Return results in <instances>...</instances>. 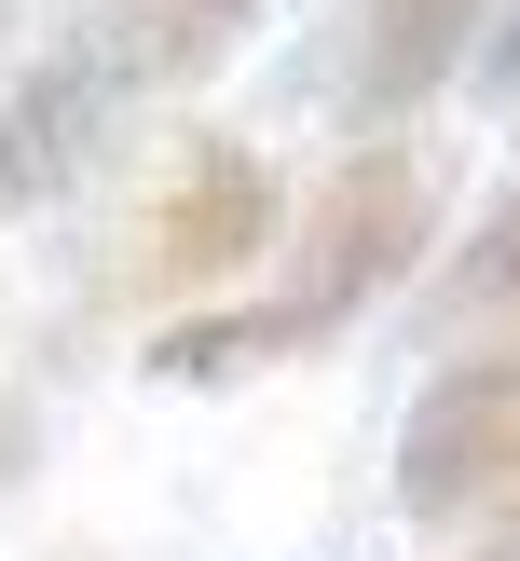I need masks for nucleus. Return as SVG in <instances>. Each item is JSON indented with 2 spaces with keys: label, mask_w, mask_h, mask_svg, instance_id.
Returning <instances> with one entry per match:
<instances>
[{
  "label": "nucleus",
  "mask_w": 520,
  "mask_h": 561,
  "mask_svg": "<svg viewBox=\"0 0 520 561\" xmlns=\"http://www.w3.org/2000/svg\"><path fill=\"white\" fill-rule=\"evenodd\" d=\"M274 233H288V192H274V164L246 151V137H178L164 192L137 206L124 288H137V301H206V288H233L246 261H274Z\"/></svg>",
  "instance_id": "nucleus-2"
},
{
  "label": "nucleus",
  "mask_w": 520,
  "mask_h": 561,
  "mask_svg": "<svg viewBox=\"0 0 520 561\" xmlns=\"http://www.w3.org/2000/svg\"><path fill=\"white\" fill-rule=\"evenodd\" d=\"M507 219H520V192H507Z\"/></svg>",
  "instance_id": "nucleus-10"
},
{
  "label": "nucleus",
  "mask_w": 520,
  "mask_h": 561,
  "mask_svg": "<svg viewBox=\"0 0 520 561\" xmlns=\"http://www.w3.org/2000/svg\"><path fill=\"white\" fill-rule=\"evenodd\" d=\"M479 14H493V0H356V14H343V55H328L343 124L383 137V124H411L425 96H452L465 55H479Z\"/></svg>",
  "instance_id": "nucleus-4"
},
{
  "label": "nucleus",
  "mask_w": 520,
  "mask_h": 561,
  "mask_svg": "<svg viewBox=\"0 0 520 561\" xmlns=\"http://www.w3.org/2000/svg\"><path fill=\"white\" fill-rule=\"evenodd\" d=\"M438 316H493V329H520V219H507V206H493V233L438 274Z\"/></svg>",
  "instance_id": "nucleus-7"
},
{
  "label": "nucleus",
  "mask_w": 520,
  "mask_h": 561,
  "mask_svg": "<svg viewBox=\"0 0 520 561\" xmlns=\"http://www.w3.org/2000/svg\"><path fill=\"white\" fill-rule=\"evenodd\" d=\"M246 27H261V0H96L69 42H82V69H96L109 96H178V82H206Z\"/></svg>",
  "instance_id": "nucleus-6"
},
{
  "label": "nucleus",
  "mask_w": 520,
  "mask_h": 561,
  "mask_svg": "<svg viewBox=\"0 0 520 561\" xmlns=\"http://www.w3.org/2000/svg\"><path fill=\"white\" fill-rule=\"evenodd\" d=\"M438 233V164L411 137H356L343 164L315 179V206L274 233V288L261 301H219V316H178L151 343L164 383H233V370H274V356H315L425 261Z\"/></svg>",
  "instance_id": "nucleus-1"
},
{
  "label": "nucleus",
  "mask_w": 520,
  "mask_h": 561,
  "mask_svg": "<svg viewBox=\"0 0 520 561\" xmlns=\"http://www.w3.org/2000/svg\"><path fill=\"white\" fill-rule=\"evenodd\" d=\"M507 493H520V343H479L452 370H425V398L397 425V520L465 535Z\"/></svg>",
  "instance_id": "nucleus-3"
},
{
  "label": "nucleus",
  "mask_w": 520,
  "mask_h": 561,
  "mask_svg": "<svg viewBox=\"0 0 520 561\" xmlns=\"http://www.w3.org/2000/svg\"><path fill=\"white\" fill-rule=\"evenodd\" d=\"M465 69H479V96L520 124V0H493V14H479V55H465Z\"/></svg>",
  "instance_id": "nucleus-8"
},
{
  "label": "nucleus",
  "mask_w": 520,
  "mask_h": 561,
  "mask_svg": "<svg viewBox=\"0 0 520 561\" xmlns=\"http://www.w3.org/2000/svg\"><path fill=\"white\" fill-rule=\"evenodd\" d=\"M109 110H124V96L82 69V42L27 55V69L0 82V219H14V206H42V192H69L82 164H96Z\"/></svg>",
  "instance_id": "nucleus-5"
},
{
  "label": "nucleus",
  "mask_w": 520,
  "mask_h": 561,
  "mask_svg": "<svg viewBox=\"0 0 520 561\" xmlns=\"http://www.w3.org/2000/svg\"><path fill=\"white\" fill-rule=\"evenodd\" d=\"M465 561H520V493H507V507L479 520V548H465Z\"/></svg>",
  "instance_id": "nucleus-9"
}]
</instances>
